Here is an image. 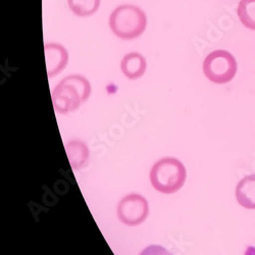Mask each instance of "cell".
Listing matches in <instances>:
<instances>
[{"mask_svg":"<svg viewBox=\"0 0 255 255\" xmlns=\"http://www.w3.org/2000/svg\"><path fill=\"white\" fill-rule=\"evenodd\" d=\"M47 74L49 78L59 75L69 62V52L61 44L48 43L44 46Z\"/></svg>","mask_w":255,"mask_h":255,"instance_id":"6","label":"cell"},{"mask_svg":"<svg viewBox=\"0 0 255 255\" xmlns=\"http://www.w3.org/2000/svg\"><path fill=\"white\" fill-rule=\"evenodd\" d=\"M91 95L89 80L82 75H70L63 78L52 91L54 110L60 115H68L80 109Z\"/></svg>","mask_w":255,"mask_h":255,"instance_id":"1","label":"cell"},{"mask_svg":"<svg viewBox=\"0 0 255 255\" xmlns=\"http://www.w3.org/2000/svg\"><path fill=\"white\" fill-rule=\"evenodd\" d=\"M100 2L101 0H68V5L76 15L86 17L98 10Z\"/></svg>","mask_w":255,"mask_h":255,"instance_id":"10","label":"cell"},{"mask_svg":"<svg viewBox=\"0 0 255 255\" xmlns=\"http://www.w3.org/2000/svg\"><path fill=\"white\" fill-rule=\"evenodd\" d=\"M109 22L116 36L123 40H133L145 32L147 16L140 7L125 4L114 9Z\"/></svg>","mask_w":255,"mask_h":255,"instance_id":"3","label":"cell"},{"mask_svg":"<svg viewBox=\"0 0 255 255\" xmlns=\"http://www.w3.org/2000/svg\"><path fill=\"white\" fill-rule=\"evenodd\" d=\"M140 255H173L166 248L160 245H150L142 250Z\"/></svg>","mask_w":255,"mask_h":255,"instance_id":"12","label":"cell"},{"mask_svg":"<svg viewBox=\"0 0 255 255\" xmlns=\"http://www.w3.org/2000/svg\"><path fill=\"white\" fill-rule=\"evenodd\" d=\"M238 66L234 55L224 49L210 52L203 61L205 77L215 84H227L235 78Z\"/></svg>","mask_w":255,"mask_h":255,"instance_id":"4","label":"cell"},{"mask_svg":"<svg viewBox=\"0 0 255 255\" xmlns=\"http://www.w3.org/2000/svg\"><path fill=\"white\" fill-rule=\"evenodd\" d=\"M236 198L247 209H255V174L246 176L237 185Z\"/></svg>","mask_w":255,"mask_h":255,"instance_id":"9","label":"cell"},{"mask_svg":"<svg viewBox=\"0 0 255 255\" xmlns=\"http://www.w3.org/2000/svg\"><path fill=\"white\" fill-rule=\"evenodd\" d=\"M117 214L124 225L129 227L139 226L149 216V204L142 195L131 193L121 199Z\"/></svg>","mask_w":255,"mask_h":255,"instance_id":"5","label":"cell"},{"mask_svg":"<svg viewBox=\"0 0 255 255\" xmlns=\"http://www.w3.org/2000/svg\"><path fill=\"white\" fill-rule=\"evenodd\" d=\"M66 151L74 169H80L86 166L89 161L90 152L88 146L81 140H72L66 145Z\"/></svg>","mask_w":255,"mask_h":255,"instance_id":"8","label":"cell"},{"mask_svg":"<svg viewBox=\"0 0 255 255\" xmlns=\"http://www.w3.org/2000/svg\"><path fill=\"white\" fill-rule=\"evenodd\" d=\"M237 13L244 27L255 31V0H241Z\"/></svg>","mask_w":255,"mask_h":255,"instance_id":"11","label":"cell"},{"mask_svg":"<svg viewBox=\"0 0 255 255\" xmlns=\"http://www.w3.org/2000/svg\"><path fill=\"white\" fill-rule=\"evenodd\" d=\"M147 69L145 57L138 52H131L125 55L121 61V70L123 74L130 80L141 78Z\"/></svg>","mask_w":255,"mask_h":255,"instance_id":"7","label":"cell"},{"mask_svg":"<svg viewBox=\"0 0 255 255\" xmlns=\"http://www.w3.org/2000/svg\"><path fill=\"white\" fill-rule=\"evenodd\" d=\"M149 179L152 187L158 192L174 194L185 185L186 167L175 157H163L151 167Z\"/></svg>","mask_w":255,"mask_h":255,"instance_id":"2","label":"cell"}]
</instances>
